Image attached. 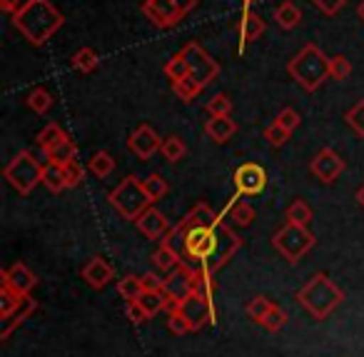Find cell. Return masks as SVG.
Listing matches in <instances>:
<instances>
[{
	"instance_id": "cell-1",
	"label": "cell",
	"mask_w": 364,
	"mask_h": 357,
	"mask_svg": "<svg viewBox=\"0 0 364 357\" xmlns=\"http://www.w3.org/2000/svg\"><path fill=\"white\" fill-rule=\"evenodd\" d=\"M63 23H65V18H63V13L53 6L50 0H33L31 6H26L21 13L13 16L16 31H21V36L26 38L31 46H43V43H48L60 31Z\"/></svg>"
},
{
	"instance_id": "cell-2",
	"label": "cell",
	"mask_w": 364,
	"mask_h": 357,
	"mask_svg": "<svg viewBox=\"0 0 364 357\" xmlns=\"http://www.w3.org/2000/svg\"><path fill=\"white\" fill-rule=\"evenodd\" d=\"M297 300L314 320H327L344 302V292L329 280L324 272H317L307 280V285L297 292Z\"/></svg>"
},
{
	"instance_id": "cell-3",
	"label": "cell",
	"mask_w": 364,
	"mask_h": 357,
	"mask_svg": "<svg viewBox=\"0 0 364 357\" xmlns=\"http://www.w3.org/2000/svg\"><path fill=\"white\" fill-rule=\"evenodd\" d=\"M287 73L304 93H314L329 78V58L314 43H307L292 61L287 63Z\"/></svg>"
},
{
	"instance_id": "cell-4",
	"label": "cell",
	"mask_w": 364,
	"mask_h": 357,
	"mask_svg": "<svg viewBox=\"0 0 364 357\" xmlns=\"http://www.w3.org/2000/svg\"><path fill=\"white\" fill-rule=\"evenodd\" d=\"M107 202L120 212V217L132 220V222L152 205V200L145 192V185H142V180L135 175H127L125 180H120V185H117L115 190H110Z\"/></svg>"
},
{
	"instance_id": "cell-5",
	"label": "cell",
	"mask_w": 364,
	"mask_h": 357,
	"mask_svg": "<svg viewBox=\"0 0 364 357\" xmlns=\"http://www.w3.org/2000/svg\"><path fill=\"white\" fill-rule=\"evenodd\" d=\"M43 167L46 165H41L31 150H21L6 165V180L11 182L13 190H18L21 195H31L38 182H43Z\"/></svg>"
},
{
	"instance_id": "cell-6",
	"label": "cell",
	"mask_w": 364,
	"mask_h": 357,
	"mask_svg": "<svg viewBox=\"0 0 364 357\" xmlns=\"http://www.w3.org/2000/svg\"><path fill=\"white\" fill-rule=\"evenodd\" d=\"M272 245L287 262H297L314 247V235L304 225L287 222L272 235Z\"/></svg>"
},
{
	"instance_id": "cell-7",
	"label": "cell",
	"mask_w": 364,
	"mask_h": 357,
	"mask_svg": "<svg viewBox=\"0 0 364 357\" xmlns=\"http://www.w3.org/2000/svg\"><path fill=\"white\" fill-rule=\"evenodd\" d=\"M242 247V240H240V235L232 230L230 225H225V222H220V225H215V247H213V255L208 257V262H203L205 267H210L213 272H218L220 267H225L230 260H232L235 252Z\"/></svg>"
},
{
	"instance_id": "cell-8",
	"label": "cell",
	"mask_w": 364,
	"mask_h": 357,
	"mask_svg": "<svg viewBox=\"0 0 364 357\" xmlns=\"http://www.w3.org/2000/svg\"><path fill=\"white\" fill-rule=\"evenodd\" d=\"M182 56L188 58L190 76H193L195 81L203 83L205 88L220 76V63L213 61V56H210L200 43H188V46L182 48Z\"/></svg>"
},
{
	"instance_id": "cell-9",
	"label": "cell",
	"mask_w": 364,
	"mask_h": 357,
	"mask_svg": "<svg viewBox=\"0 0 364 357\" xmlns=\"http://www.w3.org/2000/svg\"><path fill=\"white\" fill-rule=\"evenodd\" d=\"M177 310L182 312V317L190 322V330L198 332L200 327H205L208 322H215V307H213V300H208V297L198 295V292H193V295H188L185 300L177 305Z\"/></svg>"
},
{
	"instance_id": "cell-10",
	"label": "cell",
	"mask_w": 364,
	"mask_h": 357,
	"mask_svg": "<svg viewBox=\"0 0 364 357\" xmlns=\"http://www.w3.org/2000/svg\"><path fill=\"white\" fill-rule=\"evenodd\" d=\"M142 13L160 31H170V28L180 26V21L185 18V13L175 6V0H145L142 3Z\"/></svg>"
},
{
	"instance_id": "cell-11",
	"label": "cell",
	"mask_w": 364,
	"mask_h": 357,
	"mask_svg": "<svg viewBox=\"0 0 364 357\" xmlns=\"http://www.w3.org/2000/svg\"><path fill=\"white\" fill-rule=\"evenodd\" d=\"M235 187H237L240 195H247V197H255V195H262L264 187H267V170L257 162H245L235 170Z\"/></svg>"
},
{
	"instance_id": "cell-12",
	"label": "cell",
	"mask_w": 364,
	"mask_h": 357,
	"mask_svg": "<svg viewBox=\"0 0 364 357\" xmlns=\"http://www.w3.org/2000/svg\"><path fill=\"white\" fill-rule=\"evenodd\" d=\"M195 292V270L188 262H180L175 270L167 272L165 277V295L175 302H182L188 295Z\"/></svg>"
},
{
	"instance_id": "cell-13",
	"label": "cell",
	"mask_w": 364,
	"mask_h": 357,
	"mask_svg": "<svg viewBox=\"0 0 364 357\" xmlns=\"http://www.w3.org/2000/svg\"><path fill=\"white\" fill-rule=\"evenodd\" d=\"M344 167H347L344 165V160L332 150V148L319 150L317 155L312 157V162H309V172H312L319 182H324V185H329V182L337 180V177L344 172Z\"/></svg>"
},
{
	"instance_id": "cell-14",
	"label": "cell",
	"mask_w": 364,
	"mask_h": 357,
	"mask_svg": "<svg viewBox=\"0 0 364 357\" xmlns=\"http://www.w3.org/2000/svg\"><path fill=\"white\" fill-rule=\"evenodd\" d=\"M215 247V227H193L188 230V242H185V257L182 260H198L200 265L208 262Z\"/></svg>"
},
{
	"instance_id": "cell-15",
	"label": "cell",
	"mask_w": 364,
	"mask_h": 357,
	"mask_svg": "<svg viewBox=\"0 0 364 357\" xmlns=\"http://www.w3.org/2000/svg\"><path fill=\"white\" fill-rule=\"evenodd\" d=\"M127 148H130L132 155H137L140 160H150L162 148V143L150 125H137L135 130H132V135L127 138Z\"/></svg>"
},
{
	"instance_id": "cell-16",
	"label": "cell",
	"mask_w": 364,
	"mask_h": 357,
	"mask_svg": "<svg viewBox=\"0 0 364 357\" xmlns=\"http://www.w3.org/2000/svg\"><path fill=\"white\" fill-rule=\"evenodd\" d=\"M135 225H137V230H140L142 235L147 237V240H165L167 232L172 230L170 220H167V217L162 215L157 207H152V205L147 207V210L142 212L140 217H137Z\"/></svg>"
},
{
	"instance_id": "cell-17",
	"label": "cell",
	"mask_w": 364,
	"mask_h": 357,
	"mask_svg": "<svg viewBox=\"0 0 364 357\" xmlns=\"http://www.w3.org/2000/svg\"><path fill=\"white\" fill-rule=\"evenodd\" d=\"M3 285L13 287L16 292H21L23 297L31 295V290L38 285V277L26 262H13L11 267L3 270Z\"/></svg>"
},
{
	"instance_id": "cell-18",
	"label": "cell",
	"mask_w": 364,
	"mask_h": 357,
	"mask_svg": "<svg viewBox=\"0 0 364 357\" xmlns=\"http://www.w3.org/2000/svg\"><path fill=\"white\" fill-rule=\"evenodd\" d=\"M267 31V23L259 13H255L252 8H242V16L237 23V33H240V53L245 51V46L259 41V36H264Z\"/></svg>"
},
{
	"instance_id": "cell-19",
	"label": "cell",
	"mask_w": 364,
	"mask_h": 357,
	"mask_svg": "<svg viewBox=\"0 0 364 357\" xmlns=\"http://www.w3.org/2000/svg\"><path fill=\"white\" fill-rule=\"evenodd\" d=\"M112 275H115V270H112L110 262L102 260V257H90L87 265L82 267V280L90 287H95V290H102V287L112 280Z\"/></svg>"
},
{
	"instance_id": "cell-20",
	"label": "cell",
	"mask_w": 364,
	"mask_h": 357,
	"mask_svg": "<svg viewBox=\"0 0 364 357\" xmlns=\"http://www.w3.org/2000/svg\"><path fill=\"white\" fill-rule=\"evenodd\" d=\"M220 222H223L220 212H215L208 202H198L188 215L182 217L180 225L185 227V230H193V227H215V225H220Z\"/></svg>"
},
{
	"instance_id": "cell-21",
	"label": "cell",
	"mask_w": 364,
	"mask_h": 357,
	"mask_svg": "<svg viewBox=\"0 0 364 357\" xmlns=\"http://www.w3.org/2000/svg\"><path fill=\"white\" fill-rule=\"evenodd\" d=\"M235 133H237V123L230 115H210V120L205 123V135L213 143H228Z\"/></svg>"
},
{
	"instance_id": "cell-22",
	"label": "cell",
	"mask_w": 364,
	"mask_h": 357,
	"mask_svg": "<svg viewBox=\"0 0 364 357\" xmlns=\"http://www.w3.org/2000/svg\"><path fill=\"white\" fill-rule=\"evenodd\" d=\"M228 215H230V220H232V225L247 227V225H252V220H255V207L250 205V202H245L242 195L237 192V195L228 202Z\"/></svg>"
},
{
	"instance_id": "cell-23",
	"label": "cell",
	"mask_w": 364,
	"mask_h": 357,
	"mask_svg": "<svg viewBox=\"0 0 364 357\" xmlns=\"http://www.w3.org/2000/svg\"><path fill=\"white\" fill-rule=\"evenodd\" d=\"M274 23H277L282 31H292V28H297L299 23H302V11L294 6L292 0H284V3H279V6L274 8Z\"/></svg>"
},
{
	"instance_id": "cell-24",
	"label": "cell",
	"mask_w": 364,
	"mask_h": 357,
	"mask_svg": "<svg viewBox=\"0 0 364 357\" xmlns=\"http://www.w3.org/2000/svg\"><path fill=\"white\" fill-rule=\"evenodd\" d=\"M182 262V255L177 250H172L167 242H160V247H157L155 252H152V265L157 267L160 272H170L175 270L177 265Z\"/></svg>"
},
{
	"instance_id": "cell-25",
	"label": "cell",
	"mask_w": 364,
	"mask_h": 357,
	"mask_svg": "<svg viewBox=\"0 0 364 357\" xmlns=\"http://www.w3.org/2000/svg\"><path fill=\"white\" fill-rule=\"evenodd\" d=\"M23 300H26V297L13 290V287H8V285L0 287V320H8L11 315H16V312L21 310Z\"/></svg>"
},
{
	"instance_id": "cell-26",
	"label": "cell",
	"mask_w": 364,
	"mask_h": 357,
	"mask_svg": "<svg viewBox=\"0 0 364 357\" xmlns=\"http://www.w3.org/2000/svg\"><path fill=\"white\" fill-rule=\"evenodd\" d=\"M75 155H77V148L70 138H65V140H60L58 145H53L50 150H46V160L55 162V165H65V162L75 160Z\"/></svg>"
},
{
	"instance_id": "cell-27",
	"label": "cell",
	"mask_w": 364,
	"mask_h": 357,
	"mask_svg": "<svg viewBox=\"0 0 364 357\" xmlns=\"http://www.w3.org/2000/svg\"><path fill=\"white\" fill-rule=\"evenodd\" d=\"M36 307H38V305H36V300H33V297L28 295L26 300H23L21 310H18L16 315L8 317V320H3V330H0V337H3V340H8V335L13 332V327H18L23 320H26V317H31L33 312H36Z\"/></svg>"
},
{
	"instance_id": "cell-28",
	"label": "cell",
	"mask_w": 364,
	"mask_h": 357,
	"mask_svg": "<svg viewBox=\"0 0 364 357\" xmlns=\"http://www.w3.org/2000/svg\"><path fill=\"white\" fill-rule=\"evenodd\" d=\"M172 90H175V95L180 98V100L193 103L195 98H198L200 93L205 90V86H203V83H200V81H195L193 76H188V78H182V81L172 83Z\"/></svg>"
},
{
	"instance_id": "cell-29",
	"label": "cell",
	"mask_w": 364,
	"mask_h": 357,
	"mask_svg": "<svg viewBox=\"0 0 364 357\" xmlns=\"http://www.w3.org/2000/svg\"><path fill=\"white\" fill-rule=\"evenodd\" d=\"M43 185H46L50 192L68 190L65 175H63V165H55V162H46V167H43Z\"/></svg>"
},
{
	"instance_id": "cell-30",
	"label": "cell",
	"mask_w": 364,
	"mask_h": 357,
	"mask_svg": "<svg viewBox=\"0 0 364 357\" xmlns=\"http://www.w3.org/2000/svg\"><path fill=\"white\" fill-rule=\"evenodd\" d=\"M142 305V310L147 312L150 317H155L157 312H162L165 310V305H167V295H165V290H145L140 295V300H137Z\"/></svg>"
},
{
	"instance_id": "cell-31",
	"label": "cell",
	"mask_w": 364,
	"mask_h": 357,
	"mask_svg": "<svg viewBox=\"0 0 364 357\" xmlns=\"http://www.w3.org/2000/svg\"><path fill=\"white\" fill-rule=\"evenodd\" d=\"M142 292H145V287H142V277H137V275H125L120 282H117V295L127 302L140 300Z\"/></svg>"
},
{
	"instance_id": "cell-32",
	"label": "cell",
	"mask_w": 364,
	"mask_h": 357,
	"mask_svg": "<svg viewBox=\"0 0 364 357\" xmlns=\"http://www.w3.org/2000/svg\"><path fill=\"white\" fill-rule=\"evenodd\" d=\"M195 292L203 297H208V300H213L215 295V272L210 270V267L200 265L198 270H195Z\"/></svg>"
},
{
	"instance_id": "cell-33",
	"label": "cell",
	"mask_w": 364,
	"mask_h": 357,
	"mask_svg": "<svg viewBox=\"0 0 364 357\" xmlns=\"http://www.w3.org/2000/svg\"><path fill=\"white\" fill-rule=\"evenodd\" d=\"M26 103H28V108H31L33 113L43 115V113H48L53 108V95L43 86H38V88H33V90L28 93Z\"/></svg>"
},
{
	"instance_id": "cell-34",
	"label": "cell",
	"mask_w": 364,
	"mask_h": 357,
	"mask_svg": "<svg viewBox=\"0 0 364 357\" xmlns=\"http://www.w3.org/2000/svg\"><path fill=\"white\" fill-rule=\"evenodd\" d=\"M68 138V133L63 130L60 125H55V123H50V125H46L41 133H38V138H36V143L41 145V150L46 152V150H50L53 145H58L60 140H65Z\"/></svg>"
},
{
	"instance_id": "cell-35",
	"label": "cell",
	"mask_w": 364,
	"mask_h": 357,
	"mask_svg": "<svg viewBox=\"0 0 364 357\" xmlns=\"http://www.w3.org/2000/svg\"><path fill=\"white\" fill-rule=\"evenodd\" d=\"M142 185H145V192H147V197H150L152 202L162 200V197L170 192V182H167L160 172H152V175H147L145 180H142Z\"/></svg>"
},
{
	"instance_id": "cell-36",
	"label": "cell",
	"mask_w": 364,
	"mask_h": 357,
	"mask_svg": "<svg viewBox=\"0 0 364 357\" xmlns=\"http://www.w3.org/2000/svg\"><path fill=\"white\" fill-rule=\"evenodd\" d=\"M87 170H90L95 177H107L112 170H115V160H112L110 152L100 150V152H95L90 160H87Z\"/></svg>"
},
{
	"instance_id": "cell-37",
	"label": "cell",
	"mask_w": 364,
	"mask_h": 357,
	"mask_svg": "<svg viewBox=\"0 0 364 357\" xmlns=\"http://www.w3.org/2000/svg\"><path fill=\"white\" fill-rule=\"evenodd\" d=\"M160 152H162V157H165L167 162H180L182 157L188 155V145H185V143H182L177 135H170V138H165V140H162Z\"/></svg>"
},
{
	"instance_id": "cell-38",
	"label": "cell",
	"mask_w": 364,
	"mask_h": 357,
	"mask_svg": "<svg viewBox=\"0 0 364 357\" xmlns=\"http://www.w3.org/2000/svg\"><path fill=\"white\" fill-rule=\"evenodd\" d=\"M97 63H100V58H97V53L92 51V48H80V51L73 56L70 66L80 73H92L97 68Z\"/></svg>"
},
{
	"instance_id": "cell-39",
	"label": "cell",
	"mask_w": 364,
	"mask_h": 357,
	"mask_svg": "<svg viewBox=\"0 0 364 357\" xmlns=\"http://www.w3.org/2000/svg\"><path fill=\"white\" fill-rule=\"evenodd\" d=\"M284 217H287V222H294V225H309V220H312V207L307 205L304 200H294L292 205L284 210Z\"/></svg>"
},
{
	"instance_id": "cell-40",
	"label": "cell",
	"mask_w": 364,
	"mask_h": 357,
	"mask_svg": "<svg viewBox=\"0 0 364 357\" xmlns=\"http://www.w3.org/2000/svg\"><path fill=\"white\" fill-rule=\"evenodd\" d=\"M165 76L170 78L172 83H177V81H182V78H188V76H190L188 58L182 56V51L177 53V56H172L170 61H167V66H165Z\"/></svg>"
},
{
	"instance_id": "cell-41",
	"label": "cell",
	"mask_w": 364,
	"mask_h": 357,
	"mask_svg": "<svg viewBox=\"0 0 364 357\" xmlns=\"http://www.w3.org/2000/svg\"><path fill=\"white\" fill-rule=\"evenodd\" d=\"M269 310H272V300H267V297H262V295L252 297V300L247 302V315H250V320H255V322H262Z\"/></svg>"
},
{
	"instance_id": "cell-42",
	"label": "cell",
	"mask_w": 364,
	"mask_h": 357,
	"mask_svg": "<svg viewBox=\"0 0 364 357\" xmlns=\"http://www.w3.org/2000/svg\"><path fill=\"white\" fill-rule=\"evenodd\" d=\"M344 120H347V125L352 128L359 138H364V100L354 103L347 110V115H344Z\"/></svg>"
},
{
	"instance_id": "cell-43",
	"label": "cell",
	"mask_w": 364,
	"mask_h": 357,
	"mask_svg": "<svg viewBox=\"0 0 364 357\" xmlns=\"http://www.w3.org/2000/svg\"><path fill=\"white\" fill-rule=\"evenodd\" d=\"M63 175H65L68 187H80L82 180H85V167H82L77 160H70L63 165Z\"/></svg>"
},
{
	"instance_id": "cell-44",
	"label": "cell",
	"mask_w": 364,
	"mask_h": 357,
	"mask_svg": "<svg viewBox=\"0 0 364 357\" xmlns=\"http://www.w3.org/2000/svg\"><path fill=\"white\" fill-rule=\"evenodd\" d=\"M352 76V63L347 61L344 56H334L329 58V78L334 81H347Z\"/></svg>"
},
{
	"instance_id": "cell-45",
	"label": "cell",
	"mask_w": 364,
	"mask_h": 357,
	"mask_svg": "<svg viewBox=\"0 0 364 357\" xmlns=\"http://www.w3.org/2000/svg\"><path fill=\"white\" fill-rule=\"evenodd\" d=\"M162 242H167V245H170L172 250H177L182 257H185V242H188V230H185V227H182L180 222H177V225L172 227L170 232H167V237Z\"/></svg>"
},
{
	"instance_id": "cell-46",
	"label": "cell",
	"mask_w": 364,
	"mask_h": 357,
	"mask_svg": "<svg viewBox=\"0 0 364 357\" xmlns=\"http://www.w3.org/2000/svg\"><path fill=\"white\" fill-rule=\"evenodd\" d=\"M284 322H287V312H284L282 307L272 305V310L267 312V317H264L259 325H262L264 330H269V332H277V330H282V327H284Z\"/></svg>"
},
{
	"instance_id": "cell-47",
	"label": "cell",
	"mask_w": 364,
	"mask_h": 357,
	"mask_svg": "<svg viewBox=\"0 0 364 357\" xmlns=\"http://www.w3.org/2000/svg\"><path fill=\"white\" fill-rule=\"evenodd\" d=\"M208 113L210 115H230L232 113V100H230V95H225V93H218V95L210 98L208 103Z\"/></svg>"
},
{
	"instance_id": "cell-48",
	"label": "cell",
	"mask_w": 364,
	"mask_h": 357,
	"mask_svg": "<svg viewBox=\"0 0 364 357\" xmlns=\"http://www.w3.org/2000/svg\"><path fill=\"white\" fill-rule=\"evenodd\" d=\"M289 135H292V133L284 130V128L279 125V123H272V125H269L267 130H264V140H267L272 148H282L284 143L289 140Z\"/></svg>"
},
{
	"instance_id": "cell-49",
	"label": "cell",
	"mask_w": 364,
	"mask_h": 357,
	"mask_svg": "<svg viewBox=\"0 0 364 357\" xmlns=\"http://www.w3.org/2000/svg\"><path fill=\"white\" fill-rule=\"evenodd\" d=\"M274 123H279L284 130L294 133L299 128V123H302V118H299V113L292 110V108H284V110H279V115L274 118Z\"/></svg>"
},
{
	"instance_id": "cell-50",
	"label": "cell",
	"mask_w": 364,
	"mask_h": 357,
	"mask_svg": "<svg viewBox=\"0 0 364 357\" xmlns=\"http://www.w3.org/2000/svg\"><path fill=\"white\" fill-rule=\"evenodd\" d=\"M309 3H312L319 13H324V16H337L349 0H309Z\"/></svg>"
},
{
	"instance_id": "cell-51",
	"label": "cell",
	"mask_w": 364,
	"mask_h": 357,
	"mask_svg": "<svg viewBox=\"0 0 364 357\" xmlns=\"http://www.w3.org/2000/svg\"><path fill=\"white\" fill-rule=\"evenodd\" d=\"M167 327H170V332H175V335H185V332H193L190 330V322L182 317L180 310L170 312V320H167Z\"/></svg>"
},
{
	"instance_id": "cell-52",
	"label": "cell",
	"mask_w": 364,
	"mask_h": 357,
	"mask_svg": "<svg viewBox=\"0 0 364 357\" xmlns=\"http://www.w3.org/2000/svg\"><path fill=\"white\" fill-rule=\"evenodd\" d=\"M127 320L130 322H135V325H140V322H145V320H150V315H147L145 310H142V305L137 300H132V302H127Z\"/></svg>"
},
{
	"instance_id": "cell-53",
	"label": "cell",
	"mask_w": 364,
	"mask_h": 357,
	"mask_svg": "<svg viewBox=\"0 0 364 357\" xmlns=\"http://www.w3.org/2000/svg\"><path fill=\"white\" fill-rule=\"evenodd\" d=\"M142 287L145 290H165V277H160L157 272H145L142 275Z\"/></svg>"
},
{
	"instance_id": "cell-54",
	"label": "cell",
	"mask_w": 364,
	"mask_h": 357,
	"mask_svg": "<svg viewBox=\"0 0 364 357\" xmlns=\"http://www.w3.org/2000/svg\"><path fill=\"white\" fill-rule=\"evenodd\" d=\"M33 0H0V8H3V13H8V16H16V13H21L26 6H31Z\"/></svg>"
},
{
	"instance_id": "cell-55",
	"label": "cell",
	"mask_w": 364,
	"mask_h": 357,
	"mask_svg": "<svg viewBox=\"0 0 364 357\" xmlns=\"http://www.w3.org/2000/svg\"><path fill=\"white\" fill-rule=\"evenodd\" d=\"M175 6L188 16V13H193L195 8H198V0H175Z\"/></svg>"
},
{
	"instance_id": "cell-56",
	"label": "cell",
	"mask_w": 364,
	"mask_h": 357,
	"mask_svg": "<svg viewBox=\"0 0 364 357\" xmlns=\"http://www.w3.org/2000/svg\"><path fill=\"white\" fill-rule=\"evenodd\" d=\"M354 197H357V202H359V205L364 207V185L359 187V190H357V195H354Z\"/></svg>"
},
{
	"instance_id": "cell-57",
	"label": "cell",
	"mask_w": 364,
	"mask_h": 357,
	"mask_svg": "<svg viewBox=\"0 0 364 357\" xmlns=\"http://www.w3.org/2000/svg\"><path fill=\"white\" fill-rule=\"evenodd\" d=\"M357 16L364 21V0H362V3H359V8H357Z\"/></svg>"
},
{
	"instance_id": "cell-58",
	"label": "cell",
	"mask_w": 364,
	"mask_h": 357,
	"mask_svg": "<svg viewBox=\"0 0 364 357\" xmlns=\"http://www.w3.org/2000/svg\"><path fill=\"white\" fill-rule=\"evenodd\" d=\"M255 0H242V8H252Z\"/></svg>"
}]
</instances>
